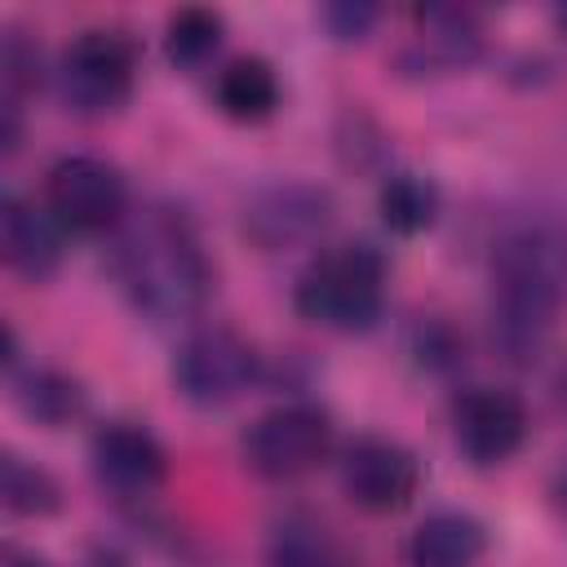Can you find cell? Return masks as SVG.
Listing matches in <instances>:
<instances>
[{"label":"cell","mask_w":567,"mask_h":567,"mask_svg":"<svg viewBox=\"0 0 567 567\" xmlns=\"http://www.w3.org/2000/svg\"><path fill=\"white\" fill-rule=\"evenodd\" d=\"M554 27H558V35H563V40H567V4H563V9H558V13H554Z\"/></svg>","instance_id":"25"},{"label":"cell","mask_w":567,"mask_h":567,"mask_svg":"<svg viewBox=\"0 0 567 567\" xmlns=\"http://www.w3.org/2000/svg\"><path fill=\"white\" fill-rule=\"evenodd\" d=\"M44 208L62 221L66 235L120 230L128 217V182L102 155H62L44 173Z\"/></svg>","instance_id":"7"},{"label":"cell","mask_w":567,"mask_h":567,"mask_svg":"<svg viewBox=\"0 0 567 567\" xmlns=\"http://www.w3.org/2000/svg\"><path fill=\"white\" fill-rule=\"evenodd\" d=\"M9 385H13V403L44 430H62L71 425L80 412H84V385L62 372V368H44V363H31V368H13L9 372Z\"/></svg>","instance_id":"17"},{"label":"cell","mask_w":567,"mask_h":567,"mask_svg":"<svg viewBox=\"0 0 567 567\" xmlns=\"http://www.w3.org/2000/svg\"><path fill=\"white\" fill-rule=\"evenodd\" d=\"M4 567H49L44 558H35V554H22V549H4Z\"/></svg>","instance_id":"24"},{"label":"cell","mask_w":567,"mask_h":567,"mask_svg":"<svg viewBox=\"0 0 567 567\" xmlns=\"http://www.w3.org/2000/svg\"><path fill=\"white\" fill-rule=\"evenodd\" d=\"M412 35L399 53V66L412 75H447L465 71L483 58V27L470 9L456 4H421L408 13Z\"/></svg>","instance_id":"12"},{"label":"cell","mask_w":567,"mask_h":567,"mask_svg":"<svg viewBox=\"0 0 567 567\" xmlns=\"http://www.w3.org/2000/svg\"><path fill=\"white\" fill-rule=\"evenodd\" d=\"M0 257L27 284H44L62 270L66 230L44 208V199L35 204V199H22L13 190L0 199Z\"/></svg>","instance_id":"13"},{"label":"cell","mask_w":567,"mask_h":567,"mask_svg":"<svg viewBox=\"0 0 567 567\" xmlns=\"http://www.w3.org/2000/svg\"><path fill=\"white\" fill-rule=\"evenodd\" d=\"M111 270L128 306L151 323H186L213 297V261L199 230L164 199L142 204L120 221Z\"/></svg>","instance_id":"1"},{"label":"cell","mask_w":567,"mask_h":567,"mask_svg":"<svg viewBox=\"0 0 567 567\" xmlns=\"http://www.w3.org/2000/svg\"><path fill=\"white\" fill-rule=\"evenodd\" d=\"M89 465L106 492L124 501H142L164 487L168 447L142 421H102L89 439Z\"/></svg>","instance_id":"11"},{"label":"cell","mask_w":567,"mask_h":567,"mask_svg":"<svg viewBox=\"0 0 567 567\" xmlns=\"http://www.w3.org/2000/svg\"><path fill=\"white\" fill-rule=\"evenodd\" d=\"M40 71H44V66H40V44L9 27L4 40H0V84H4L0 102L22 106L27 93L40 89Z\"/></svg>","instance_id":"21"},{"label":"cell","mask_w":567,"mask_h":567,"mask_svg":"<svg viewBox=\"0 0 567 567\" xmlns=\"http://www.w3.org/2000/svg\"><path fill=\"white\" fill-rule=\"evenodd\" d=\"M558 496H563V509H567V474H563V487H558Z\"/></svg>","instance_id":"27"},{"label":"cell","mask_w":567,"mask_h":567,"mask_svg":"<svg viewBox=\"0 0 567 567\" xmlns=\"http://www.w3.org/2000/svg\"><path fill=\"white\" fill-rule=\"evenodd\" d=\"M142 44L120 27H84L58 53L53 84L71 115L106 120L120 115L137 89Z\"/></svg>","instance_id":"4"},{"label":"cell","mask_w":567,"mask_h":567,"mask_svg":"<svg viewBox=\"0 0 567 567\" xmlns=\"http://www.w3.org/2000/svg\"><path fill=\"white\" fill-rule=\"evenodd\" d=\"M0 501L13 518H49V514L62 509V483L44 465L4 447V456H0Z\"/></svg>","instance_id":"20"},{"label":"cell","mask_w":567,"mask_h":567,"mask_svg":"<svg viewBox=\"0 0 567 567\" xmlns=\"http://www.w3.org/2000/svg\"><path fill=\"white\" fill-rule=\"evenodd\" d=\"M416 354L425 368H452L456 363V337L443 328V323H421L416 328Z\"/></svg>","instance_id":"23"},{"label":"cell","mask_w":567,"mask_h":567,"mask_svg":"<svg viewBox=\"0 0 567 567\" xmlns=\"http://www.w3.org/2000/svg\"><path fill=\"white\" fill-rule=\"evenodd\" d=\"M261 377L257 346L230 323H199L173 354V385L195 408H230Z\"/></svg>","instance_id":"5"},{"label":"cell","mask_w":567,"mask_h":567,"mask_svg":"<svg viewBox=\"0 0 567 567\" xmlns=\"http://www.w3.org/2000/svg\"><path fill=\"white\" fill-rule=\"evenodd\" d=\"M213 102L235 124H266L284 102L279 71L257 53L230 58L213 80Z\"/></svg>","instance_id":"15"},{"label":"cell","mask_w":567,"mask_h":567,"mask_svg":"<svg viewBox=\"0 0 567 567\" xmlns=\"http://www.w3.org/2000/svg\"><path fill=\"white\" fill-rule=\"evenodd\" d=\"M567 310V226L518 221L492 248V341L509 363H532Z\"/></svg>","instance_id":"2"},{"label":"cell","mask_w":567,"mask_h":567,"mask_svg":"<svg viewBox=\"0 0 567 567\" xmlns=\"http://www.w3.org/2000/svg\"><path fill=\"white\" fill-rule=\"evenodd\" d=\"M439 208H443V195L425 173L399 168L377 186V213L390 235H403V239L425 235L439 221Z\"/></svg>","instance_id":"18"},{"label":"cell","mask_w":567,"mask_h":567,"mask_svg":"<svg viewBox=\"0 0 567 567\" xmlns=\"http://www.w3.org/2000/svg\"><path fill=\"white\" fill-rule=\"evenodd\" d=\"M385 288H390V261L368 239H346L319 248L297 284H292V310L328 332H372L385 315Z\"/></svg>","instance_id":"3"},{"label":"cell","mask_w":567,"mask_h":567,"mask_svg":"<svg viewBox=\"0 0 567 567\" xmlns=\"http://www.w3.org/2000/svg\"><path fill=\"white\" fill-rule=\"evenodd\" d=\"M319 22L328 27V35L337 44H359V40H368L377 31L381 9L368 4V0H332V4L319 9Z\"/></svg>","instance_id":"22"},{"label":"cell","mask_w":567,"mask_h":567,"mask_svg":"<svg viewBox=\"0 0 567 567\" xmlns=\"http://www.w3.org/2000/svg\"><path fill=\"white\" fill-rule=\"evenodd\" d=\"M226 44V18L208 4H186L164 22V58L177 71H204Z\"/></svg>","instance_id":"19"},{"label":"cell","mask_w":567,"mask_h":567,"mask_svg":"<svg viewBox=\"0 0 567 567\" xmlns=\"http://www.w3.org/2000/svg\"><path fill=\"white\" fill-rule=\"evenodd\" d=\"M239 456L266 483L306 478L332 456V421L319 403H306V399L279 403L244 430Z\"/></svg>","instance_id":"6"},{"label":"cell","mask_w":567,"mask_h":567,"mask_svg":"<svg viewBox=\"0 0 567 567\" xmlns=\"http://www.w3.org/2000/svg\"><path fill=\"white\" fill-rule=\"evenodd\" d=\"M447 421H452L456 452L478 470H492V465H505L509 456H518V447L527 443V430H532L527 403L505 385L456 390Z\"/></svg>","instance_id":"9"},{"label":"cell","mask_w":567,"mask_h":567,"mask_svg":"<svg viewBox=\"0 0 567 567\" xmlns=\"http://www.w3.org/2000/svg\"><path fill=\"white\" fill-rule=\"evenodd\" d=\"M487 554V527L465 509L425 514L408 540V567H478Z\"/></svg>","instance_id":"14"},{"label":"cell","mask_w":567,"mask_h":567,"mask_svg":"<svg viewBox=\"0 0 567 567\" xmlns=\"http://www.w3.org/2000/svg\"><path fill=\"white\" fill-rule=\"evenodd\" d=\"M337 478L346 501L363 514H403L421 492V461L390 434H354L341 447Z\"/></svg>","instance_id":"8"},{"label":"cell","mask_w":567,"mask_h":567,"mask_svg":"<svg viewBox=\"0 0 567 567\" xmlns=\"http://www.w3.org/2000/svg\"><path fill=\"white\" fill-rule=\"evenodd\" d=\"M332 217H337V204L323 186H315V182H270V186L248 195L244 235L266 252H284V248L315 244L332 226Z\"/></svg>","instance_id":"10"},{"label":"cell","mask_w":567,"mask_h":567,"mask_svg":"<svg viewBox=\"0 0 567 567\" xmlns=\"http://www.w3.org/2000/svg\"><path fill=\"white\" fill-rule=\"evenodd\" d=\"M266 567H363V563L319 518L284 514L266 536Z\"/></svg>","instance_id":"16"},{"label":"cell","mask_w":567,"mask_h":567,"mask_svg":"<svg viewBox=\"0 0 567 567\" xmlns=\"http://www.w3.org/2000/svg\"><path fill=\"white\" fill-rule=\"evenodd\" d=\"M558 394H563V403H567V372H563V381H558Z\"/></svg>","instance_id":"26"}]
</instances>
